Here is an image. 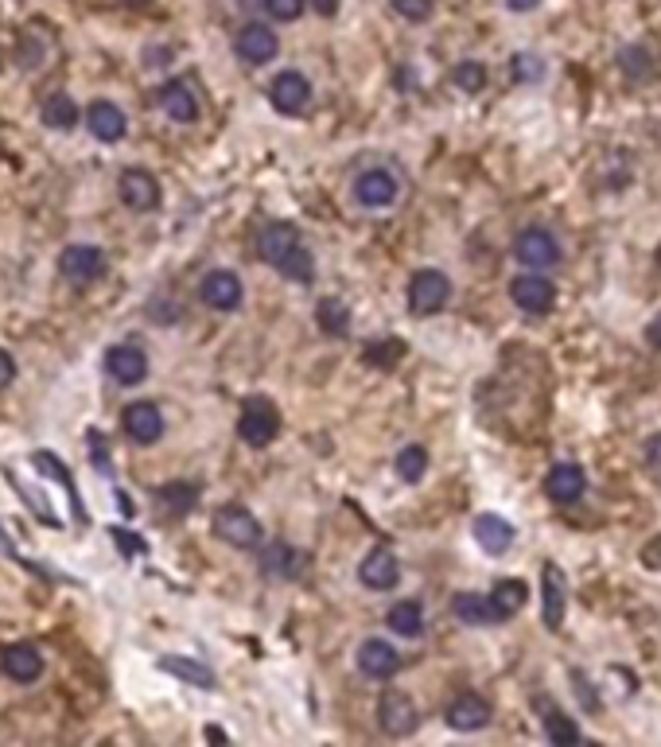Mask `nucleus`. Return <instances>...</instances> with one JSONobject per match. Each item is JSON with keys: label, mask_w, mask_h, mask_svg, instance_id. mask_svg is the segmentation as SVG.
Masks as SVG:
<instances>
[{"label": "nucleus", "mask_w": 661, "mask_h": 747, "mask_svg": "<svg viewBox=\"0 0 661 747\" xmlns=\"http://www.w3.org/2000/svg\"><path fill=\"white\" fill-rule=\"evenodd\" d=\"M257 253L265 265H273L284 281H296V285H308L315 273L312 265V249L304 246L300 230L292 222H269L261 234H257Z\"/></svg>", "instance_id": "f257e3e1"}, {"label": "nucleus", "mask_w": 661, "mask_h": 747, "mask_svg": "<svg viewBox=\"0 0 661 747\" xmlns=\"http://www.w3.org/2000/svg\"><path fill=\"white\" fill-rule=\"evenodd\" d=\"M560 257H564V253H560L557 234L545 230V226H529V230H522V234L514 238V261L525 265V269H533V273L557 269Z\"/></svg>", "instance_id": "f03ea898"}, {"label": "nucleus", "mask_w": 661, "mask_h": 747, "mask_svg": "<svg viewBox=\"0 0 661 747\" xmlns=\"http://www.w3.org/2000/svg\"><path fill=\"white\" fill-rule=\"evenodd\" d=\"M280 432V413L269 397H249L238 417V436L249 448H269Z\"/></svg>", "instance_id": "7ed1b4c3"}, {"label": "nucleus", "mask_w": 661, "mask_h": 747, "mask_svg": "<svg viewBox=\"0 0 661 747\" xmlns=\"http://www.w3.org/2000/svg\"><path fill=\"white\" fill-rule=\"evenodd\" d=\"M452 296V281L440 269H417L409 281V312L413 316H436Z\"/></svg>", "instance_id": "20e7f679"}, {"label": "nucleus", "mask_w": 661, "mask_h": 747, "mask_svg": "<svg viewBox=\"0 0 661 747\" xmlns=\"http://www.w3.org/2000/svg\"><path fill=\"white\" fill-rule=\"evenodd\" d=\"M354 199L370 211H385L401 199V179L393 176L389 168H366L354 176Z\"/></svg>", "instance_id": "39448f33"}, {"label": "nucleus", "mask_w": 661, "mask_h": 747, "mask_svg": "<svg viewBox=\"0 0 661 747\" xmlns=\"http://www.w3.org/2000/svg\"><path fill=\"white\" fill-rule=\"evenodd\" d=\"M59 273H63V281H70L74 288H86L90 281H98L105 273V253L98 246H86V242L67 246L59 253Z\"/></svg>", "instance_id": "423d86ee"}, {"label": "nucleus", "mask_w": 661, "mask_h": 747, "mask_svg": "<svg viewBox=\"0 0 661 747\" xmlns=\"http://www.w3.org/2000/svg\"><path fill=\"white\" fill-rule=\"evenodd\" d=\"M214 534L234 549H253V545H261V522L245 506H222L214 514Z\"/></svg>", "instance_id": "0eeeda50"}, {"label": "nucleus", "mask_w": 661, "mask_h": 747, "mask_svg": "<svg viewBox=\"0 0 661 747\" xmlns=\"http://www.w3.org/2000/svg\"><path fill=\"white\" fill-rule=\"evenodd\" d=\"M378 724H382L385 736H393V740L413 736V732H417V724H420L413 697H409V693H401V689H385L382 705H378Z\"/></svg>", "instance_id": "6e6552de"}, {"label": "nucleus", "mask_w": 661, "mask_h": 747, "mask_svg": "<svg viewBox=\"0 0 661 747\" xmlns=\"http://www.w3.org/2000/svg\"><path fill=\"white\" fill-rule=\"evenodd\" d=\"M564 611H568V576L560 565L545 561V569H541V619H545L549 631L564 627Z\"/></svg>", "instance_id": "1a4fd4ad"}, {"label": "nucleus", "mask_w": 661, "mask_h": 747, "mask_svg": "<svg viewBox=\"0 0 661 747\" xmlns=\"http://www.w3.org/2000/svg\"><path fill=\"white\" fill-rule=\"evenodd\" d=\"M510 300L529 316H545L557 304V285L541 273H522V277L510 281Z\"/></svg>", "instance_id": "9d476101"}, {"label": "nucleus", "mask_w": 661, "mask_h": 747, "mask_svg": "<svg viewBox=\"0 0 661 747\" xmlns=\"http://www.w3.org/2000/svg\"><path fill=\"white\" fill-rule=\"evenodd\" d=\"M105 374L117 386H140L148 378V355L137 343H117V347L105 351Z\"/></svg>", "instance_id": "9b49d317"}, {"label": "nucleus", "mask_w": 661, "mask_h": 747, "mask_svg": "<svg viewBox=\"0 0 661 747\" xmlns=\"http://www.w3.org/2000/svg\"><path fill=\"white\" fill-rule=\"evenodd\" d=\"M234 51H238V59L249 63V67H265V63L277 59L280 39L269 24H245L242 32H238V39H234Z\"/></svg>", "instance_id": "f8f14e48"}, {"label": "nucleus", "mask_w": 661, "mask_h": 747, "mask_svg": "<svg viewBox=\"0 0 661 747\" xmlns=\"http://www.w3.org/2000/svg\"><path fill=\"white\" fill-rule=\"evenodd\" d=\"M358 580H362L366 588H374V592H389V588H397V580H401V561H397V553L385 549V545L370 549L366 561L358 565Z\"/></svg>", "instance_id": "ddd939ff"}, {"label": "nucleus", "mask_w": 661, "mask_h": 747, "mask_svg": "<svg viewBox=\"0 0 661 747\" xmlns=\"http://www.w3.org/2000/svg\"><path fill=\"white\" fill-rule=\"evenodd\" d=\"M199 296H203V304L214 308V312H234L242 304V281L230 269H210L207 277H203V285H199Z\"/></svg>", "instance_id": "4468645a"}, {"label": "nucleus", "mask_w": 661, "mask_h": 747, "mask_svg": "<svg viewBox=\"0 0 661 747\" xmlns=\"http://www.w3.org/2000/svg\"><path fill=\"white\" fill-rule=\"evenodd\" d=\"M269 98H273V106H277L280 113L296 117V113H304V109H308V102H312V82H308L300 71H284V74H277V78H273Z\"/></svg>", "instance_id": "2eb2a0df"}, {"label": "nucleus", "mask_w": 661, "mask_h": 747, "mask_svg": "<svg viewBox=\"0 0 661 747\" xmlns=\"http://www.w3.org/2000/svg\"><path fill=\"white\" fill-rule=\"evenodd\" d=\"M358 670L366 677H374V681H389V677L401 670V654H397V646L385 639H366L362 646H358Z\"/></svg>", "instance_id": "dca6fc26"}, {"label": "nucleus", "mask_w": 661, "mask_h": 747, "mask_svg": "<svg viewBox=\"0 0 661 747\" xmlns=\"http://www.w3.org/2000/svg\"><path fill=\"white\" fill-rule=\"evenodd\" d=\"M117 187H121V203L129 211H152L160 203V183L144 168H125L121 179H117Z\"/></svg>", "instance_id": "f3484780"}, {"label": "nucleus", "mask_w": 661, "mask_h": 747, "mask_svg": "<svg viewBox=\"0 0 661 747\" xmlns=\"http://www.w3.org/2000/svg\"><path fill=\"white\" fill-rule=\"evenodd\" d=\"M156 102H160V109H164L172 121H179V125H191V121L199 117V94H195V86H191L187 78L164 82L160 94H156Z\"/></svg>", "instance_id": "a211bd4d"}, {"label": "nucleus", "mask_w": 661, "mask_h": 747, "mask_svg": "<svg viewBox=\"0 0 661 747\" xmlns=\"http://www.w3.org/2000/svg\"><path fill=\"white\" fill-rule=\"evenodd\" d=\"M121 425L129 432V440L140 444V448H148V444H156L164 436V417H160V409L152 401H133L125 409V417H121Z\"/></svg>", "instance_id": "6ab92c4d"}, {"label": "nucleus", "mask_w": 661, "mask_h": 747, "mask_svg": "<svg viewBox=\"0 0 661 747\" xmlns=\"http://www.w3.org/2000/svg\"><path fill=\"white\" fill-rule=\"evenodd\" d=\"M584 491H588V475H584L580 463H557L549 471V479H545V495L553 498V502H560V506L580 502Z\"/></svg>", "instance_id": "aec40b11"}, {"label": "nucleus", "mask_w": 661, "mask_h": 747, "mask_svg": "<svg viewBox=\"0 0 661 747\" xmlns=\"http://www.w3.org/2000/svg\"><path fill=\"white\" fill-rule=\"evenodd\" d=\"M0 670H4V677L28 685V681L43 674V654L35 650L32 642H12V646L0 650Z\"/></svg>", "instance_id": "412c9836"}, {"label": "nucleus", "mask_w": 661, "mask_h": 747, "mask_svg": "<svg viewBox=\"0 0 661 747\" xmlns=\"http://www.w3.org/2000/svg\"><path fill=\"white\" fill-rule=\"evenodd\" d=\"M444 716L455 732H483L490 724V701L479 693H459Z\"/></svg>", "instance_id": "4be33fe9"}, {"label": "nucleus", "mask_w": 661, "mask_h": 747, "mask_svg": "<svg viewBox=\"0 0 661 747\" xmlns=\"http://www.w3.org/2000/svg\"><path fill=\"white\" fill-rule=\"evenodd\" d=\"M452 611L455 619L467 623V627H498V623H506L498 615V607L490 604V596H479V592H459L452 600Z\"/></svg>", "instance_id": "5701e85b"}, {"label": "nucleus", "mask_w": 661, "mask_h": 747, "mask_svg": "<svg viewBox=\"0 0 661 747\" xmlns=\"http://www.w3.org/2000/svg\"><path fill=\"white\" fill-rule=\"evenodd\" d=\"M471 534L479 541V549H487L490 557H502V553L514 545V526H510L502 514H479Z\"/></svg>", "instance_id": "b1692460"}, {"label": "nucleus", "mask_w": 661, "mask_h": 747, "mask_svg": "<svg viewBox=\"0 0 661 747\" xmlns=\"http://www.w3.org/2000/svg\"><path fill=\"white\" fill-rule=\"evenodd\" d=\"M86 125H90V133L98 137V141L113 144L125 137V113H121V106H113V102H94V106L86 109Z\"/></svg>", "instance_id": "393cba45"}, {"label": "nucleus", "mask_w": 661, "mask_h": 747, "mask_svg": "<svg viewBox=\"0 0 661 747\" xmlns=\"http://www.w3.org/2000/svg\"><path fill=\"white\" fill-rule=\"evenodd\" d=\"M533 705H537V712H541V728H545V736H549L553 744H580V740H584V732H580V728H576V724H572L553 701L537 697Z\"/></svg>", "instance_id": "a878e982"}, {"label": "nucleus", "mask_w": 661, "mask_h": 747, "mask_svg": "<svg viewBox=\"0 0 661 747\" xmlns=\"http://www.w3.org/2000/svg\"><path fill=\"white\" fill-rule=\"evenodd\" d=\"M385 623H389V631L401 635V639H420V635H424V607H420L417 600H397V604L389 607Z\"/></svg>", "instance_id": "bb28decb"}, {"label": "nucleus", "mask_w": 661, "mask_h": 747, "mask_svg": "<svg viewBox=\"0 0 661 747\" xmlns=\"http://www.w3.org/2000/svg\"><path fill=\"white\" fill-rule=\"evenodd\" d=\"M619 67H623L630 82H654L658 78V63H654V55L642 43H630V47L619 51Z\"/></svg>", "instance_id": "cd10ccee"}, {"label": "nucleus", "mask_w": 661, "mask_h": 747, "mask_svg": "<svg viewBox=\"0 0 661 747\" xmlns=\"http://www.w3.org/2000/svg\"><path fill=\"white\" fill-rule=\"evenodd\" d=\"M43 125L55 129V133H70V129L78 125V106H74V98H70V94H51V98L43 102Z\"/></svg>", "instance_id": "c85d7f7f"}, {"label": "nucleus", "mask_w": 661, "mask_h": 747, "mask_svg": "<svg viewBox=\"0 0 661 747\" xmlns=\"http://www.w3.org/2000/svg\"><path fill=\"white\" fill-rule=\"evenodd\" d=\"M160 670H164V674L183 677V681H191V685H199V689H214V670L203 666V662H191V658L168 654V658H160Z\"/></svg>", "instance_id": "c756f323"}, {"label": "nucleus", "mask_w": 661, "mask_h": 747, "mask_svg": "<svg viewBox=\"0 0 661 747\" xmlns=\"http://www.w3.org/2000/svg\"><path fill=\"white\" fill-rule=\"evenodd\" d=\"M525 600H529L525 580H498V584H494V592H490V604L498 607V615H502V619L518 615V611L525 607Z\"/></svg>", "instance_id": "7c9ffc66"}, {"label": "nucleus", "mask_w": 661, "mask_h": 747, "mask_svg": "<svg viewBox=\"0 0 661 747\" xmlns=\"http://www.w3.org/2000/svg\"><path fill=\"white\" fill-rule=\"evenodd\" d=\"M315 320L327 335H347L350 331V308L339 300V296H323L319 308H315Z\"/></svg>", "instance_id": "2f4dec72"}, {"label": "nucleus", "mask_w": 661, "mask_h": 747, "mask_svg": "<svg viewBox=\"0 0 661 747\" xmlns=\"http://www.w3.org/2000/svg\"><path fill=\"white\" fill-rule=\"evenodd\" d=\"M261 569L269 572V576H296L300 572V553L292 545H284V541H273L261 553Z\"/></svg>", "instance_id": "473e14b6"}, {"label": "nucleus", "mask_w": 661, "mask_h": 747, "mask_svg": "<svg viewBox=\"0 0 661 747\" xmlns=\"http://www.w3.org/2000/svg\"><path fill=\"white\" fill-rule=\"evenodd\" d=\"M156 498H160L164 510H172L175 518H183V514L195 510V502H199V487H191V483H164Z\"/></svg>", "instance_id": "72a5a7b5"}, {"label": "nucleus", "mask_w": 661, "mask_h": 747, "mask_svg": "<svg viewBox=\"0 0 661 747\" xmlns=\"http://www.w3.org/2000/svg\"><path fill=\"white\" fill-rule=\"evenodd\" d=\"M424 471H428V452H424L420 444H409V448L397 452V475H401L405 483H420Z\"/></svg>", "instance_id": "f704fd0d"}, {"label": "nucleus", "mask_w": 661, "mask_h": 747, "mask_svg": "<svg viewBox=\"0 0 661 747\" xmlns=\"http://www.w3.org/2000/svg\"><path fill=\"white\" fill-rule=\"evenodd\" d=\"M452 82L463 94H479V90L487 86V67H483L479 59H463V63H455Z\"/></svg>", "instance_id": "c9c22d12"}, {"label": "nucleus", "mask_w": 661, "mask_h": 747, "mask_svg": "<svg viewBox=\"0 0 661 747\" xmlns=\"http://www.w3.org/2000/svg\"><path fill=\"white\" fill-rule=\"evenodd\" d=\"M393 4V12L401 16V20H409V24H424L428 16H432V0H389Z\"/></svg>", "instance_id": "e433bc0d"}, {"label": "nucleus", "mask_w": 661, "mask_h": 747, "mask_svg": "<svg viewBox=\"0 0 661 747\" xmlns=\"http://www.w3.org/2000/svg\"><path fill=\"white\" fill-rule=\"evenodd\" d=\"M265 8H269V16H273V20H280V24H292V20H300V16H304L308 0H265Z\"/></svg>", "instance_id": "4c0bfd02"}, {"label": "nucleus", "mask_w": 661, "mask_h": 747, "mask_svg": "<svg viewBox=\"0 0 661 747\" xmlns=\"http://www.w3.org/2000/svg\"><path fill=\"white\" fill-rule=\"evenodd\" d=\"M510 71H514V78H518V82H537V78L545 74V67H541V59H537V55H525V51H522V55H514V59H510Z\"/></svg>", "instance_id": "58836bf2"}, {"label": "nucleus", "mask_w": 661, "mask_h": 747, "mask_svg": "<svg viewBox=\"0 0 661 747\" xmlns=\"http://www.w3.org/2000/svg\"><path fill=\"white\" fill-rule=\"evenodd\" d=\"M12 378H16V358H12L8 351H4V347H0V390H4V386H8Z\"/></svg>", "instance_id": "ea45409f"}, {"label": "nucleus", "mask_w": 661, "mask_h": 747, "mask_svg": "<svg viewBox=\"0 0 661 747\" xmlns=\"http://www.w3.org/2000/svg\"><path fill=\"white\" fill-rule=\"evenodd\" d=\"M646 460H650V467L661 471V432H654V436L646 440Z\"/></svg>", "instance_id": "a19ab883"}, {"label": "nucleus", "mask_w": 661, "mask_h": 747, "mask_svg": "<svg viewBox=\"0 0 661 747\" xmlns=\"http://www.w3.org/2000/svg\"><path fill=\"white\" fill-rule=\"evenodd\" d=\"M572 681H576V697H584V705L595 709V693H592V685H588V677L572 674Z\"/></svg>", "instance_id": "79ce46f5"}, {"label": "nucleus", "mask_w": 661, "mask_h": 747, "mask_svg": "<svg viewBox=\"0 0 661 747\" xmlns=\"http://www.w3.org/2000/svg\"><path fill=\"white\" fill-rule=\"evenodd\" d=\"M646 339H650V343H654V347L661 351V312L654 316V320H650V327H646Z\"/></svg>", "instance_id": "37998d69"}, {"label": "nucleus", "mask_w": 661, "mask_h": 747, "mask_svg": "<svg viewBox=\"0 0 661 747\" xmlns=\"http://www.w3.org/2000/svg\"><path fill=\"white\" fill-rule=\"evenodd\" d=\"M506 4H510V8H514V12H529V8H537V4H541V0H506Z\"/></svg>", "instance_id": "c03bdc74"}, {"label": "nucleus", "mask_w": 661, "mask_h": 747, "mask_svg": "<svg viewBox=\"0 0 661 747\" xmlns=\"http://www.w3.org/2000/svg\"><path fill=\"white\" fill-rule=\"evenodd\" d=\"M315 8H319L323 16H335V8H339V0H315Z\"/></svg>", "instance_id": "a18cd8bd"}, {"label": "nucleus", "mask_w": 661, "mask_h": 747, "mask_svg": "<svg viewBox=\"0 0 661 747\" xmlns=\"http://www.w3.org/2000/svg\"><path fill=\"white\" fill-rule=\"evenodd\" d=\"M125 4H148V0H125Z\"/></svg>", "instance_id": "49530a36"}]
</instances>
